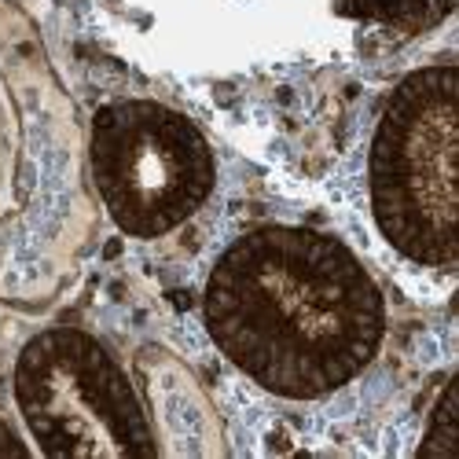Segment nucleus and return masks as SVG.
<instances>
[{
  "label": "nucleus",
  "instance_id": "obj_1",
  "mask_svg": "<svg viewBox=\"0 0 459 459\" xmlns=\"http://www.w3.org/2000/svg\"><path fill=\"white\" fill-rule=\"evenodd\" d=\"M221 357L283 401H320L360 378L386 338V298L327 232L261 224L228 243L203 290Z\"/></svg>",
  "mask_w": 459,
  "mask_h": 459
},
{
  "label": "nucleus",
  "instance_id": "obj_2",
  "mask_svg": "<svg viewBox=\"0 0 459 459\" xmlns=\"http://www.w3.org/2000/svg\"><path fill=\"white\" fill-rule=\"evenodd\" d=\"M459 78L423 66L390 92L368 151V199L378 236L404 261L452 269L459 243Z\"/></svg>",
  "mask_w": 459,
  "mask_h": 459
},
{
  "label": "nucleus",
  "instance_id": "obj_3",
  "mask_svg": "<svg viewBox=\"0 0 459 459\" xmlns=\"http://www.w3.org/2000/svg\"><path fill=\"white\" fill-rule=\"evenodd\" d=\"M12 390L41 455L151 459L162 452L126 368L89 331L48 327L33 334L19 350Z\"/></svg>",
  "mask_w": 459,
  "mask_h": 459
},
{
  "label": "nucleus",
  "instance_id": "obj_4",
  "mask_svg": "<svg viewBox=\"0 0 459 459\" xmlns=\"http://www.w3.org/2000/svg\"><path fill=\"white\" fill-rule=\"evenodd\" d=\"M89 166L118 232L159 239L195 217L217 184L210 140L159 100H114L92 114Z\"/></svg>",
  "mask_w": 459,
  "mask_h": 459
},
{
  "label": "nucleus",
  "instance_id": "obj_5",
  "mask_svg": "<svg viewBox=\"0 0 459 459\" xmlns=\"http://www.w3.org/2000/svg\"><path fill=\"white\" fill-rule=\"evenodd\" d=\"M331 19L364 22V26H394L423 12L430 0H313Z\"/></svg>",
  "mask_w": 459,
  "mask_h": 459
},
{
  "label": "nucleus",
  "instance_id": "obj_6",
  "mask_svg": "<svg viewBox=\"0 0 459 459\" xmlns=\"http://www.w3.org/2000/svg\"><path fill=\"white\" fill-rule=\"evenodd\" d=\"M26 452H30V445L0 419V455H26Z\"/></svg>",
  "mask_w": 459,
  "mask_h": 459
}]
</instances>
